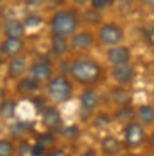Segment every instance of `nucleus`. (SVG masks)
I'll list each match as a JSON object with an SVG mask.
<instances>
[{
  "label": "nucleus",
  "instance_id": "1a4fd4ad",
  "mask_svg": "<svg viewBox=\"0 0 154 156\" xmlns=\"http://www.w3.org/2000/svg\"><path fill=\"white\" fill-rule=\"evenodd\" d=\"M135 68L131 62L128 64H119V66H112V78L117 85H122V87H129L133 82H135Z\"/></svg>",
  "mask_w": 154,
  "mask_h": 156
},
{
  "label": "nucleus",
  "instance_id": "9d476101",
  "mask_svg": "<svg viewBox=\"0 0 154 156\" xmlns=\"http://www.w3.org/2000/svg\"><path fill=\"white\" fill-rule=\"evenodd\" d=\"M101 103V98L92 87H83V90L80 92V108L82 112H85L87 115L96 114L97 108Z\"/></svg>",
  "mask_w": 154,
  "mask_h": 156
},
{
  "label": "nucleus",
  "instance_id": "2f4dec72",
  "mask_svg": "<svg viewBox=\"0 0 154 156\" xmlns=\"http://www.w3.org/2000/svg\"><path fill=\"white\" fill-rule=\"evenodd\" d=\"M46 156H69V154L64 147H51V149H48Z\"/></svg>",
  "mask_w": 154,
  "mask_h": 156
},
{
  "label": "nucleus",
  "instance_id": "393cba45",
  "mask_svg": "<svg viewBox=\"0 0 154 156\" xmlns=\"http://www.w3.org/2000/svg\"><path fill=\"white\" fill-rule=\"evenodd\" d=\"M82 135V131H80V128L76 124H71V126H62V136L66 138V140H71V142H75L78 140Z\"/></svg>",
  "mask_w": 154,
  "mask_h": 156
},
{
  "label": "nucleus",
  "instance_id": "5701e85b",
  "mask_svg": "<svg viewBox=\"0 0 154 156\" xmlns=\"http://www.w3.org/2000/svg\"><path fill=\"white\" fill-rule=\"evenodd\" d=\"M112 122H114V117L108 112H99L94 115V128L96 129H106L112 126Z\"/></svg>",
  "mask_w": 154,
  "mask_h": 156
},
{
  "label": "nucleus",
  "instance_id": "39448f33",
  "mask_svg": "<svg viewBox=\"0 0 154 156\" xmlns=\"http://www.w3.org/2000/svg\"><path fill=\"white\" fill-rule=\"evenodd\" d=\"M147 142V131L138 121H131L122 126V146L128 151L142 147Z\"/></svg>",
  "mask_w": 154,
  "mask_h": 156
},
{
  "label": "nucleus",
  "instance_id": "c85d7f7f",
  "mask_svg": "<svg viewBox=\"0 0 154 156\" xmlns=\"http://www.w3.org/2000/svg\"><path fill=\"white\" fill-rule=\"evenodd\" d=\"M29 124L27 122H23V121H14V126H12V135L16 136H25L27 135V131H29Z\"/></svg>",
  "mask_w": 154,
  "mask_h": 156
},
{
  "label": "nucleus",
  "instance_id": "9b49d317",
  "mask_svg": "<svg viewBox=\"0 0 154 156\" xmlns=\"http://www.w3.org/2000/svg\"><path fill=\"white\" fill-rule=\"evenodd\" d=\"M133 58V51L126 44H117L106 50V62L110 66H119V64H128Z\"/></svg>",
  "mask_w": 154,
  "mask_h": 156
},
{
  "label": "nucleus",
  "instance_id": "f8f14e48",
  "mask_svg": "<svg viewBox=\"0 0 154 156\" xmlns=\"http://www.w3.org/2000/svg\"><path fill=\"white\" fill-rule=\"evenodd\" d=\"M27 69H29V58L25 57V55L12 57L7 62V78L9 80H19L25 75Z\"/></svg>",
  "mask_w": 154,
  "mask_h": 156
},
{
  "label": "nucleus",
  "instance_id": "2eb2a0df",
  "mask_svg": "<svg viewBox=\"0 0 154 156\" xmlns=\"http://www.w3.org/2000/svg\"><path fill=\"white\" fill-rule=\"evenodd\" d=\"M50 51L51 55L57 58H64L66 55L71 53V43L68 37H60V36H51L50 37Z\"/></svg>",
  "mask_w": 154,
  "mask_h": 156
},
{
  "label": "nucleus",
  "instance_id": "4468645a",
  "mask_svg": "<svg viewBox=\"0 0 154 156\" xmlns=\"http://www.w3.org/2000/svg\"><path fill=\"white\" fill-rule=\"evenodd\" d=\"M2 32L5 37H18V39H23L25 34H27V27L23 23V20H18V18H11L4 23L2 27Z\"/></svg>",
  "mask_w": 154,
  "mask_h": 156
},
{
  "label": "nucleus",
  "instance_id": "ddd939ff",
  "mask_svg": "<svg viewBox=\"0 0 154 156\" xmlns=\"http://www.w3.org/2000/svg\"><path fill=\"white\" fill-rule=\"evenodd\" d=\"M0 51L9 58L23 55V51H25V41L18 39V37H4V41L0 43Z\"/></svg>",
  "mask_w": 154,
  "mask_h": 156
},
{
  "label": "nucleus",
  "instance_id": "f257e3e1",
  "mask_svg": "<svg viewBox=\"0 0 154 156\" xmlns=\"http://www.w3.org/2000/svg\"><path fill=\"white\" fill-rule=\"evenodd\" d=\"M68 75L83 87H94L105 80V69L96 58L83 53L69 62Z\"/></svg>",
  "mask_w": 154,
  "mask_h": 156
},
{
  "label": "nucleus",
  "instance_id": "7c9ffc66",
  "mask_svg": "<svg viewBox=\"0 0 154 156\" xmlns=\"http://www.w3.org/2000/svg\"><path fill=\"white\" fill-rule=\"evenodd\" d=\"M46 153H48V149L44 146H41V144H37V142L30 147V156H46Z\"/></svg>",
  "mask_w": 154,
  "mask_h": 156
},
{
  "label": "nucleus",
  "instance_id": "cd10ccee",
  "mask_svg": "<svg viewBox=\"0 0 154 156\" xmlns=\"http://www.w3.org/2000/svg\"><path fill=\"white\" fill-rule=\"evenodd\" d=\"M119 0H90V4H89V7H92V9H96V11H106V9H110L112 5H115Z\"/></svg>",
  "mask_w": 154,
  "mask_h": 156
},
{
  "label": "nucleus",
  "instance_id": "6ab92c4d",
  "mask_svg": "<svg viewBox=\"0 0 154 156\" xmlns=\"http://www.w3.org/2000/svg\"><path fill=\"white\" fill-rule=\"evenodd\" d=\"M43 87V83H39L37 80H34L32 76H21L16 82V90H18L19 94H36L39 92Z\"/></svg>",
  "mask_w": 154,
  "mask_h": 156
},
{
  "label": "nucleus",
  "instance_id": "a878e982",
  "mask_svg": "<svg viewBox=\"0 0 154 156\" xmlns=\"http://www.w3.org/2000/svg\"><path fill=\"white\" fill-rule=\"evenodd\" d=\"M23 23H25V27H27V30H30V29H37L39 25L43 23V18L39 16L37 12H32V11H29V14L25 16V20H23Z\"/></svg>",
  "mask_w": 154,
  "mask_h": 156
},
{
  "label": "nucleus",
  "instance_id": "c756f323",
  "mask_svg": "<svg viewBox=\"0 0 154 156\" xmlns=\"http://www.w3.org/2000/svg\"><path fill=\"white\" fill-rule=\"evenodd\" d=\"M44 2H46V0H23V5H25L29 11L36 12V11H39L43 5H44Z\"/></svg>",
  "mask_w": 154,
  "mask_h": 156
},
{
  "label": "nucleus",
  "instance_id": "e433bc0d",
  "mask_svg": "<svg viewBox=\"0 0 154 156\" xmlns=\"http://www.w3.org/2000/svg\"><path fill=\"white\" fill-rule=\"evenodd\" d=\"M119 156H135V154H133V153H128V154H122V153H121Z\"/></svg>",
  "mask_w": 154,
  "mask_h": 156
},
{
  "label": "nucleus",
  "instance_id": "6e6552de",
  "mask_svg": "<svg viewBox=\"0 0 154 156\" xmlns=\"http://www.w3.org/2000/svg\"><path fill=\"white\" fill-rule=\"evenodd\" d=\"M41 122L43 126L46 128V131H51V133H57L62 129L64 122H62V114L55 105H48V107L43 108L41 112Z\"/></svg>",
  "mask_w": 154,
  "mask_h": 156
},
{
  "label": "nucleus",
  "instance_id": "473e14b6",
  "mask_svg": "<svg viewBox=\"0 0 154 156\" xmlns=\"http://www.w3.org/2000/svg\"><path fill=\"white\" fill-rule=\"evenodd\" d=\"M80 156H97V151L94 149V147H89V149H85Z\"/></svg>",
  "mask_w": 154,
  "mask_h": 156
},
{
  "label": "nucleus",
  "instance_id": "bb28decb",
  "mask_svg": "<svg viewBox=\"0 0 154 156\" xmlns=\"http://www.w3.org/2000/svg\"><path fill=\"white\" fill-rule=\"evenodd\" d=\"M36 142L41 144V146H44L46 149H51V147H55V133H51V131L41 133V135H37Z\"/></svg>",
  "mask_w": 154,
  "mask_h": 156
},
{
  "label": "nucleus",
  "instance_id": "b1692460",
  "mask_svg": "<svg viewBox=\"0 0 154 156\" xmlns=\"http://www.w3.org/2000/svg\"><path fill=\"white\" fill-rule=\"evenodd\" d=\"M0 156H16V144L11 138H0Z\"/></svg>",
  "mask_w": 154,
  "mask_h": 156
},
{
  "label": "nucleus",
  "instance_id": "a211bd4d",
  "mask_svg": "<svg viewBox=\"0 0 154 156\" xmlns=\"http://www.w3.org/2000/svg\"><path fill=\"white\" fill-rule=\"evenodd\" d=\"M135 112H136V121L144 128L154 126V107L152 105H149V103L138 105L135 108Z\"/></svg>",
  "mask_w": 154,
  "mask_h": 156
},
{
  "label": "nucleus",
  "instance_id": "dca6fc26",
  "mask_svg": "<svg viewBox=\"0 0 154 156\" xmlns=\"http://www.w3.org/2000/svg\"><path fill=\"white\" fill-rule=\"evenodd\" d=\"M122 149V140H119L115 135H105L101 138V153L105 156H119Z\"/></svg>",
  "mask_w": 154,
  "mask_h": 156
},
{
  "label": "nucleus",
  "instance_id": "f704fd0d",
  "mask_svg": "<svg viewBox=\"0 0 154 156\" xmlns=\"http://www.w3.org/2000/svg\"><path fill=\"white\" fill-rule=\"evenodd\" d=\"M147 142H149V146L154 149V128H152V131H151V135H147Z\"/></svg>",
  "mask_w": 154,
  "mask_h": 156
},
{
  "label": "nucleus",
  "instance_id": "4be33fe9",
  "mask_svg": "<svg viewBox=\"0 0 154 156\" xmlns=\"http://www.w3.org/2000/svg\"><path fill=\"white\" fill-rule=\"evenodd\" d=\"M14 112H16V101H12V99L0 101V119L9 121L14 117Z\"/></svg>",
  "mask_w": 154,
  "mask_h": 156
},
{
  "label": "nucleus",
  "instance_id": "4c0bfd02",
  "mask_svg": "<svg viewBox=\"0 0 154 156\" xmlns=\"http://www.w3.org/2000/svg\"><path fill=\"white\" fill-rule=\"evenodd\" d=\"M2 4H4V0H0V5H2Z\"/></svg>",
  "mask_w": 154,
  "mask_h": 156
},
{
  "label": "nucleus",
  "instance_id": "58836bf2",
  "mask_svg": "<svg viewBox=\"0 0 154 156\" xmlns=\"http://www.w3.org/2000/svg\"><path fill=\"white\" fill-rule=\"evenodd\" d=\"M0 30H2V25H0Z\"/></svg>",
  "mask_w": 154,
  "mask_h": 156
},
{
  "label": "nucleus",
  "instance_id": "412c9836",
  "mask_svg": "<svg viewBox=\"0 0 154 156\" xmlns=\"http://www.w3.org/2000/svg\"><path fill=\"white\" fill-rule=\"evenodd\" d=\"M80 18L83 20L87 25H97L99 27L103 23V12L92 9V7H87L85 12H83V16H80Z\"/></svg>",
  "mask_w": 154,
  "mask_h": 156
},
{
  "label": "nucleus",
  "instance_id": "423d86ee",
  "mask_svg": "<svg viewBox=\"0 0 154 156\" xmlns=\"http://www.w3.org/2000/svg\"><path fill=\"white\" fill-rule=\"evenodd\" d=\"M69 43H71V51L83 55L96 44V32H92L90 29L78 30L75 36L69 37Z\"/></svg>",
  "mask_w": 154,
  "mask_h": 156
},
{
  "label": "nucleus",
  "instance_id": "20e7f679",
  "mask_svg": "<svg viewBox=\"0 0 154 156\" xmlns=\"http://www.w3.org/2000/svg\"><path fill=\"white\" fill-rule=\"evenodd\" d=\"M124 37H126L124 29L119 23H115V21H103L97 27V32H96V39L101 44H105L106 48L122 44Z\"/></svg>",
  "mask_w": 154,
  "mask_h": 156
},
{
  "label": "nucleus",
  "instance_id": "72a5a7b5",
  "mask_svg": "<svg viewBox=\"0 0 154 156\" xmlns=\"http://www.w3.org/2000/svg\"><path fill=\"white\" fill-rule=\"evenodd\" d=\"M73 4L78 7H85L87 4H90V0H73Z\"/></svg>",
  "mask_w": 154,
  "mask_h": 156
},
{
  "label": "nucleus",
  "instance_id": "c9c22d12",
  "mask_svg": "<svg viewBox=\"0 0 154 156\" xmlns=\"http://www.w3.org/2000/svg\"><path fill=\"white\" fill-rule=\"evenodd\" d=\"M142 5H145V7H152L154 5V0H138Z\"/></svg>",
  "mask_w": 154,
  "mask_h": 156
},
{
  "label": "nucleus",
  "instance_id": "aec40b11",
  "mask_svg": "<svg viewBox=\"0 0 154 156\" xmlns=\"http://www.w3.org/2000/svg\"><path fill=\"white\" fill-rule=\"evenodd\" d=\"M114 121L115 122H121L122 126L131 122V121H136V112H135V107L131 105H126V107H117L115 112L112 114Z\"/></svg>",
  "mask_w": 154,
  "mask_h": 156
},
{
  "label": "nucleus",
  "instance_id": "0eeeda50",
  "mask_svg": "<svg viewBox=\"0 0 154 156\" xmlns=\"http://www.w3.org/2000/svg\"><path fill=\"white\" fill-rule=\"evenodd\" d=\"M53 75H55V68H53V64L48 58L34 60L29 66V76L37 80L39 83H46L50 78H53Z\"/></svg>",
  "mask_w": 154,
  "mask_h": 156
},
{
  "label": "nucleus",
  "instance_id": "f3484780",
  "mask_svg": "<svg viewBox=\"0 0 154 156\" xmlns=\"http://www.w3.org/2000/svg\"><path fill=\"white\" fill-rule=\"evenodd\" d=\"M131 92L128 87L122 85H115V87L110 89V101L115 105V107H126V105H131Z\"/></svg>",
  "mask_w": 154,
  "mask_h": 156
},
{
  "label": "nucleus",
  "instance_id": "7ed1b4c3",
  "mask_svg": "<svg viewBox=\"0 0 154 156\" xmlns=\"http://www.w3.org/2000/svg\"><path fill=\"white\" fill-rule=\"evenodd\" d=\"M44 90H46V96L55 105H60V103H66V101H69L73 98L75 85L69 80L68 75H53V78H50L46 82Z\"/></svg>",
  "mask_w": 154,
  "mask_h": 156
},
{
  "label": "nucleus",
  "instance_id": "f03ea898",
  "mask_svg": "<svg viewBox=\"0 0 154 156\" xmlns=\"http://www.w3.org/2000/svg\"><path fill=\"white\" fill-rule=\"evenodd\" d=\"M82 25V18L76 9H57L50 16V32L51 36H60V37H71L75 36Z\"/></svg>",
  "mask_w": 154,
  "mask_h": 156
}]
</instances>
